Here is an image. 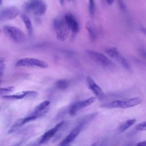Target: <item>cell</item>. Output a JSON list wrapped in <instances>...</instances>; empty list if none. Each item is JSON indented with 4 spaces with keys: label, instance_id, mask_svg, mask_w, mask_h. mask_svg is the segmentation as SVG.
Returning <instances> with one entry per match:
<instances>
[{
    "label": "cell",
    "instance_id": "obj_6",
    "mask_svg": "<svg viewBox=\"0 0 146 146\" xmlns=\"http://www.w3.org/2000/svg\"><path fill=\"white\" fill-rule=\"evenodd\" d=\"M17 67H37L42 68L48 67V64L42 60L34 58L26 57L18 59L15 63Z\"/></svg>",
    "mask_w": 146,
    "mask_h": 146
},
{
    "label": "cell",
    "instance_id": "obj_26",
    "mask_svg": "<svg viewBox=\"0 0 146 146\" xmlns=\"http://www.w3.org/2000/svg\"><path fill=\"white\" fill-rule=\"evenodd\" d=\"M117 1H118V3L119 4V6H120V8H121L122 9H124V4H123V0H117Z\"/></svg>",
    "mask_w": 146,
    "mask_h": 146
},
{
    "label": "cell",
    "instance_id": "obj_24",
    "mask_svg": "<svg viewBox=\"0 0 146 146\" xmlns=\"http://www.w3.org/2000/svg\"><path fill=\"white\" fill-rule=\"evenodd\" d=\"M5 59L2 58H0V78H1L5 70Z\"/></svg>",
    "mask_w": 146,
    "mask_h": 146
},
{
    "label": "cell",
    "instance_id": "obj_4",
    "mask_svg": "<svg viewBox=\"0 0 146 146\" xmlns=\"http://www.w3.org/2000/svg\"><path fill=\"white\" fill-rule=\"evenodd\" d=\"M25 10L37 16H41L45 14L47 5L42 0H30L25 6Z\"/></svg>",
    "mask_w": 146,
    "mask_h": 146
},
{
    "label": "cell",
    "instance_id": "obj_19",
    "mask_svg": "<svg viewBox=\"0 0 146 146\" xmlns=\"http://www.w3.org/2000/svg\"><path fill=\"white\" fill-rule=\"evenodd\" d=\"M86 28L87 30L90 39L92 42L95 41L96 39V31L94 25L91 21H88L86 23Z\"/></svg>",
    "mask_w": 146,
    "mask_h": 146
},
{
    "label": "cell",
    "instance_id": "obj_7",
    "mask_svg": "<svg viewBox=\"0 0 146 146\" xmlns=\"http://www.w3.org/2000/svg\"><path fill=\"white\" fill-rule=\"evenodd\" d=\"M106 53L110 58L115 59L120 64H121L125 68L129 70L131 68L129 64L127 62L126 59L120 54L117 49L116 47L108 48L105 50Z\"/></svg>",
    "mask_w": 146,
    "mask_h": 146
},
{
    "label": "cell",
    "instance_id": "obj_21",
    "mask_svg": "<svg viewBox=\"0 0 146 146\" xmlns=\"http://www.w3.org/2000/svg\"><path fill=\"white\" fill-rule=\"evenodd\" d=\"M56 87L59 90H65L69 85V82L64 79H60L58 80L55 83Z\"/></svg>",
    "mask_w": 146,
    "mask_h": 146
},
{
    "label": "cell",
    "instance_id": "obj_27",
    "mask_svg": "<svg viewBox=\"0 0 146 146\" xmlns=\"http://www.w3.org/2000/svg\"><path fill=\"white\" fill-rule=\"evenodd\" d=\"M136 145H143V146H146V141H141L139 143H137Z\"/></svg>",
    "mask_w": 146,
    "mask_h": 146
},
{
    "label": "cell",
    "instance_id": "obj_2",
    "mask_svg": "<svg viewBox=\"0 0 146 146\" xmlns=\"http://www.w3.org/2000/svg\"><path fill=\"white\" fill-rule=\"evenodd\" d=\"M53 26L57 39L61 42L65 41L67 39L71 30L65 19H55L54 21Z\"/></svg>",
    "mask_w": 146,
    "mask_h": 146
},
{
    "label": "cell",
    "instance_id": "obj_11",
    "mask_svg": "<svg viewBox=\"0 0 146 146\" xmlns=\"http://www.w3.org/2000/svg\"><path fill=\"white\" fill-rule=\"evenodd\" d=\"M64 124V121H62L59 123H58L54 127L50 129L47 131H46L41 137L40 141H39V144H44L47 142H48L52 138V137L55 135V133L62 127L63 124Z\"/></svg>",
    "mask_w": 146,
    "mask_h": 146
},
{
    "label": "cell",
    "instance_id": "obj_10",
    "mask_svg": "<svg viewBox=\"0 0 146 146\" xmlns=\"http://www.w3.org/2000/svg\"><path fill=\"white\" fill-rule=\"evenodd\" d=\"M19 10L16 6H9L0 11V21H10L15 18Z\"/></svg>",
    "mask_w": 146,
    "mask_h": 146
},
{
    "label": "cell",
    "instance_id": "obj_32",
    "mask_svg": "<svg viewBox=\"0 0 146 146\" xmlns=\"http://www.w3.org/2000/svg\"><path fill=\"white\" fill-rule=\"evenodd\" d=\"M1 29H0V33H1Z\"/></svg>",
    "mask_w": 146,
    "mask_h": 146
},
{
    "label": "cell",
    "instance_id": "obj_33",
    "mask_svg": "<svg viewBox=\"0 0 146 146\" xmlns=\"http://www.w3.org/2000/svg\"><path fill=\"white\" fill-rule=\"evenodd\" d=\"M0 110H1V107H0Z\"/></svg>",
    "mask_w": 146,
    "mask_h": 146
},
{
    "label": "cell",
    "instance_id": "obj_25",
    "mask_svg": "<svg viewBox=\"0 0 146 146\" xmlns=\"http://www.w3.org/2000/svg\"><path fill=\"white\" fill-rule=\"evenodd\" d=\"M136 129L138 131H145L146 130V121L137 124L135 127Z\"/></svg>",
    "mask_w": 146,
    "mask_h": 146
},
{
    "label": "cell",
    "instance_id": "obj_12",
    "mask_svg": "<svg viewBox=\"0 0 146 146\" xmlns=\"http://www.w3.org/2000/svg\"><path fill=\"white\" fill-rule=\"evenodd\" d=\"M87 82L89 88L92 90L99 100H103L105 98V94L100 87L91 78H87Z\"/></svg>",
    "mask_w": 146,
    "mask_h": 146
},
{
    "label": "cell",
    "instance_id": "obj_1",
    "mask_svg": "<svg viewBox=\"0 0 146 146\" xmlns=\"http://www.w3.org/2000/svg\"><path fill=\"white\" fill-rule=\"evenodd\" d=\"M142 100L139 98H133L125 99L123 100H116L111 102H106L102 104L100 107L106 108H127L136 106L141 103Z\"/></svg>",
    "mask_w": 146,
    "mask_h": 146
},
{
    "label": "cell",
    "instance_id": "obj_31",
    "mask_svg": "<svg viewBox=\"0 0 146 146\" xmlns=\"http://www.w3.org/2000/svg\"><path fill=\"white\" fill-rule=\"evenodd\" d=\"M2 3V0H0V4H1Z\"/></svg>",
    "mask_w": 146,
    "mask_h": 146
},
{
    "label": "cell",
    "instance_id": "obj_3",
    "mask_svg": "<svg viewBox=\"0 0 146 146\" xmlns=\"http://www.w3.org/2000/svg\"><path fill=\"white\" fill-rule=\"evenodd\" d=\"M2 30L5 35L15 43H22L26 40V36L24 33L17 27L5 26Z\"/></svg>",
    "mask_w": 146,
    "mask_h": 146
},
{
    "label": "cell",
    "instance_id": "obj_34",
    "mask_svg": "<svg viewBox=\"0 0 146 146\" xmlns=\"http://www.w3.org/2000/svg\"><path fill=\"white\" fill-rule=\"evenodd\" d=\"M145 33H146V31H145Z\"/></svg>",
    "mask_w": 146,
    "mask_h": 146
},
{
    "label": "cell",
    "instance_id": "obj_14",
    "mask_svg": "<svg viewBox=\"0 0 146 146\" xmlns=\"http://www.w3.org/2000/svg\"><path fill=\"white\" fill-rule=\"evenodd\" d=\"M64 19L70 27V29L74 33H77L79 30V26L78 22L71 14H67L65 15Z\"/></svg>",
    "mask_w": 146,
    "mask_h": 146
},
{
    "label": "cell",
    "instance_id": "obj_22",
    "mask_svg": "<svg viewBox=\"0 0 146 146\" xmlns=\"http://www.w3.org/2000/svg\"><path fill=\"white\" fill-rule=\"evenodd\" d=\"M15 88L14 86H9L7 87H0V96H4L14 91Z\"/></svg>",
    "mask_w": 146,
    "mask_h": 146
},
{
    "label": "cell",
    "instance_id": "obj_30",
    "mask_svg": "<svg viewBox=\"0 0 146 146\" xmlns=\"http://www.w3.org/2000/svg\"><path fill=\"white\" fill-rule=\"evenodd\" d=\"M2 80L0 79V86L1 85V84H2Z\"/></svg>",
    "mask_w": 146,
    "mask_h": 146
},
{
    "label": "cell",
    "instance_id": "obj_28",
    "mask_svg": "<svg viewBox=\"0 0 146 146\" xmlns=\"http://www.w3.org/2000/svg\"><path fill=\"white\" fill-rule=\"evenodd\" d=\"M106 2L107 3L110 5H111L113 4V3L114 2V0H106Z\"/></svg>",
    "mask_w": 146,
    "mask_h": 146
},
{
    "label": "cell",
    "instance_id": "obj_8",
    "mask_svg": "<svg viewBox=\"0 0 146 146\" xmlns=\"http://www.w3.org/2000/svg\"><path fill=\"white\" fill-rule=\"evenodd\" d=\"M95 97H90L85 100L75 102L71 106L69 109V113L70 115H75L79 110L92 104L95 101Z\"/></svg>",
    "mask_w": 146,
    "mask_h": 146
},
{
    "label": "cell",
    "instance_id": "obj_13",
    "mask_svg": "<svg viewBox=\"0 0 146 146\" xmlns=\"http://www.w3.org/2000/svg\"><path fill=\"white\" fill-rule=\"evenodd\" d=\"M82 127L79 124H78L77 126L75 127L71 131V132L61 141V143H60V145L64 146L70 144L72 141H73L76 139V137L78 136V135L79 134L80 132L82 130Z\"/></svg>",
    "mask_w": 146,
    "mask_h": 146
},
{
    "label": "cell",
    "instance_id": "obj_35",
    "mask_svg": "<svg viewBox=\"0 0 146 146\" xmlns=\"http://www.w3.org/2000/svg\"><path fill=\"white\" fill-rule=\"evenodd\" d=\"M69 1H70V0H69Z\"/></svg>",
    "mask_w": 146,
    "mask_h": 146
},
{
    "label": "cell",
    "instance_id": "obj_17",
    "mask_svg": "<svg viewBox=\"0 0 146 146\" xmlns=\"http://www.w3.org/2000/svg\"><path fill=\"white\" fill-rule=\"evenodd\" d=\"M21 17V19L26 28V30L27 31L29 35L30 36H31L33 32V25H32V23H31L30 19L27 15H26L25 14H22Z\"/></svg>",
    "mask_w": 146,
    "mask_h": 146
},
{
    "label": "cell",
    "instance_id": "obj_16",
    "mask_svg": "<svg viewBox=\"0 0 146 146\" xmlns=\"http://www.w3.org/2000/svg\"><path fill=\"white\" fill-rule=\"evenodd\" d=\"M28 122L26 117L24 118H21L18 119L17 121H15L13 124L10 127L9 131H8V133L10 134L11 133H13L17 130H18L20 128H21L23 125H25L26 123Z\"/></svg>",
    "mask_w": 146,
    "mask_h": 146
},
{
    "label": "cell",
    "instance_id": "obj_18",
    "mask_svg": "<svg viewBox=\"0 0 146 146\" xmlns=\"http://www.w3.org/2000/svg\"><path fill=\"white\" fill-rule=\"evenodd\" d=\"M98 114V112H95L85 116L81 119V120L80 121L78 124L80 125L82 127V128H83L87 124H88L90 121L94 120L97 116Z\"/></svg>",
    "mask_w": 146,
    "mask_h": 146
},
{
    "label": "cell",
    "instance_id": "obj_20",
    "mask_svg": "<svg viewBox=\"0 0 146 146\" xmlns=\"http://www.w3.org/2000/svg\"><path fill=\"white\" fill-rule=\"evenodd\" d=\"M136 119H129L128 120H126L123 123H122L119 127V131L120 132H123L125 131L127 129H128L131 126H132L133 124H134L136 123Z\"/></svg>",
    "mask_w": 146,
    "mask_h": 146
},
{
    "label": "cell",
    "instance_id": "obj_5",
    "mask_svg": "<svg viewBox=\"0 0 146 146\" xmlns=\"http://www.w3.org/2000/svg\"><path fill=\"white\" fill-rule=\"evenodd\" d=\"M88 56L96 63L104 68H112L115 65L113 62L107 56L93 51L88 50L86 51Z\"/></svg>",
    "mask_w": 146,
    "mask_h": 146
},
{
    "label": "cell",
    "instance_id": "obj_29",
    "mask_svg": "<svg viewBox=\"0 0 146 146\" xmlns=\"http://www.w3.org/2000/svg\"><path fill=\"white\" fill-rule=\"evenodd\" d=\"M59 2L61 5H63V3H64V0H59Z\"/></svg>",
    "mask_w": 146,
    "mask_h": 146
},
{
    "label": "cell",
    "instance_id": "obj_23",
    "mask_svg": "<svg viewBox=\"0 0 146 146\" xmlns=\"http://www.w3.org/2000/svg\"><path fill=\"white\" fill-rule=\"evenodd\" d=\"M88 9L90 15L94 17L95 14V5L94 0H88Z\"/></svg>",
    "mask_w": 146,
    "mask_h": 146
},
{
    "label": "cell",
    "instance_id": "obj_9",
    "mask_svg": "<svg viewBox=\"0 0 146 146\" xmlns=\"http://www.w3.org/2000/svg\"><path fill=\"white\" fill-rule=\"evenodd\" d=\"M38 92L35 91H23L22 92H19L13 95H6L2 96L3 99L7 100H18L21 99L23 98H29L33 99L36 98L38 95Z\"/></svg>",
    "mask_w": 146,
    "mask_h": 146
},
{
    "label": "cell",
    "instance_id": "obj_15",
    "mask_svg": "<svg viewBox=\"0 0 146 146\" xmlns=\"http://www.w3.org/2000/svg\"><path fill=\"white\" fill-rule=\"evenodd\" d=\"M50 103V102L49 100H44L41 102L38 105H37V106L34 108V111L31 113L37 116L38 117H40L46 112L47 111L46 110L49 106Z\"/></svg>",
    "mask_w": 146,
    "mask_h": 146
}]
</instances>
